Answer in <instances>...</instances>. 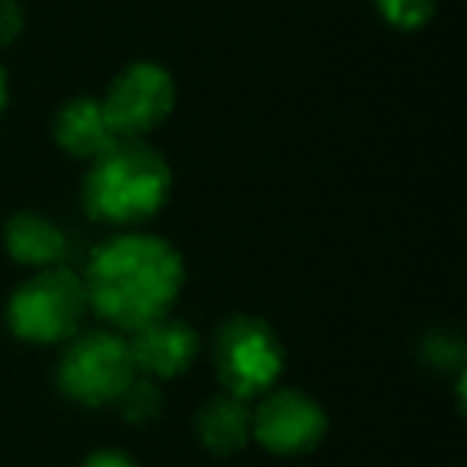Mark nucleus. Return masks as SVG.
I'll list each match as a JSON object with an SVG mask.
<instances>
[{"mask_svg":"<svg viewBox=\"0 0 467 467\" xmlns=\"http://www.w3.org/2000/svg\"><path fill=\"white\" fill-rule=\"evenodd\" d=\"M80 279L90 311L131 333L173 311L186 285V266L170 241L125 231L93 247Z\"/></svg>","mask_w":467,"mask_h":467,"instance_id":"nucleus-1","label":"nucleus"},{"mask_svg":"<svg viewBox=\"0 0 467 467\" xmlns=\"http://www.w3.org/2000/svg\"><path fill=\"white\" fill-rule=\"evenodd\" d=\"M173 192L167 157L141 138H119L93 157L80 199L93 221L109 227H135L163 212Z\"/></svg>","mask_w":467,"mask_h":467,"instance_id":"nucleus-2","label":"nucleus"},{"mask_svg":"<svg viewBox=\"0 0 467 467\" xmlns=\"http://www.w3.org/2000/svg\"><path fill=\"white\" fill-rule=\"evenodd\" d=\"M90 311L78 269H39L7 301V327L16 339L33 346H58L80 333Z\"/></svg>","mask_w":467,"mask_h":467,"instance_id":"nucleus-3","label":"nucleus"},{"mask_svg":"<svg viewBox=\"0 0 467 467\" xmlns=\"http://www.w3.org/2000/svg\"><path fill=\"white\" fill-rule=\"evenodd\" d=\"M212 365L227 394L254 400L279 388L285 371V346L266 320L254 314H234L214 330Z\"/></svg>","mask_w":467,"mask_h":467,"instance_id":"nucleus-4","label":"nucleus"},{"mask_svg":"<svg viewBox=\"0 0 467 467\" xmlns=\"http://www.w3.org/2000/svg\"><path fill=\"white\" fill-rule=\"evenodd\" d=\"M129 337L116 330L74 333L58 362V388L80 407H106L135 378Z\"/></svg>","mask_w":467,"mask_h":467,"instance_id":"nucleus-5","label":"nucleus"},{"mask_svg":"<svg viewBox=\"0 0 467 467\" xmlns=\"http://www.w3.org/2000/svg\"><path fill=\"white\" fill-rule=\"evenodd\" d=\"M176 106L173 74L157 61H135L109 80L103 109L119 138H148Z\"/></svg>","mask_w":467,"mask_h":467,"instance_id":"nucleus-6","label":"nucleus"},{"mask_svg":"<svg viewBox=\"0 0 467 467\" xmlns=\"http://www.w3.org/2000/svg\"><path fill=\"white\" fill-rule=\"evenodd\" d=\"M327 410L298 388H273L254 410V441L279 458L311 454L327 439Z\"/></svg>","mask_w":467,"mask_h":467,"instance_id":"nucleus-7","label":"nucleus"},{"mask_svg":"<svg viewBox=\"0 0 467 467\" xmlns=\"http://www.w3.org/2000/svg\"><path fill=\"white\" fill-rule=\"evenodd\" d=\"M129 349L138 375L154 378V381H170V378H180L182 371L195 365L202 352V337L192 324L167 314V317H157L131 330Z\"/></svg>","mask_w":467,"mask_h":467,"instance_id":"nucleus-8","label":"nucleus"},{"mask_svg":"<svg viewBox=\"0 0 467 467\" xmlns=\"http://www.w3.org/2000/svg\"><path fill=\"white\" fill-rule=\"evenodd\" d=\"M4 247L20 266L29 269H52L71 266V234L55 218L33 208L10 214L4 224Z\"/></svg>","mask_w":467,"mask_h":467,"instance_id":"nucleus-9","label":"nucleus"},{"mask_svg":"<svg viewBox=\"0 0 467 467\" xmlns=\"http://www.w3.org/2000/svg\"><path fill=\"white\" fill-rule=\"evenodd\" d=\"M55 144L74 161H87L99 157L119 141L116 129H112L109 116L103 109V99L93 97H74L55 112Z\"/></svg>","mask_w":467,"mask_h":467,"instance_id":"nucleus-10","label":"nucleus"},{"mask_svg":"<svg viewBox=\"0 0 467 467\" xmlns=\"http://www.w3.org/2000/svg\"><path fill=\"white\" fill-rule=\"evenodd\" d=\"M195 435H199L202 448L218 454V458L244 451L254 441V410H250V400H241V397L227 394V390L214 394L212 400H205L199 407Z\"/></svg>","mask_w":467,"mask_h":467,"instance_id":"nucleus-11","label":"nucleus"},{"mask_svg":"<svg viewBox=\"0 0 467 467\" xmlns=\"http://www.w3.org/2000/svg\"><path fill=\"white\" fill-rule=\"evenodd\" d=\"M420 358L426 368L439 371V375H461L464 371V358H467V349H464V339H461L458 330L451 327H432L426 337L420 339Z\"/></svg>","mask_w":467,"mask_h":467,"instance_id":"nucleus-12","label":"nucleus"},{"mask_svg":"<svg viewBox=\"0 0 467 467\" xmlns=\"http://www.w3.org/2000/svg\"><path fill=\"white\" fill-rule=\"evenodd\" d=\"M119 410H122V420L131 422V426H148L154 422L157 416L163 413V390H161V381L154 378H144V375H135L129 381V388L116 397Z\"/></svg>","mask_w":467,"mask_h":467,"instance_id":"nucleus-13","label":"nucleus"},{"mask_svg":"<svg viewBox=\"0 0 467 467\" xmlns=\"http://www.w3.org/2000/svg\"><path fill=\"white\" fill-rule=\"evenodd\" d=\"M388 26L400 33H420L439 10V0H371Z\"/></svg>","mask_w":467,"mask_h":467,"instance_id":"nucleus-14","label":"nucleus"},{"mask_svg":"<svg viewBox=\"0 0 467 467\" xmlns=\"http://www.w3.org/2000/svg\"><path fill=\"white\" fill-rule=\"evenodd\" d=\"M26 29V10L20 0H0V48L14 46Z\"/></svg>","mask_w":467,"mask_h":467,"instance_id":"nucleus-15","label":"nucleus"},{"mask_svg":"<svg viewBox=\"0 0 467 467\" xmlns=\"http://www.w3.org/2000/svg\"><path fill=\"white\" fill-rule=\"evenodd\" d=\"M80 467H135V461H131L125 451H116V448H103V451H93Z\"/></svg>","mask_w":467,"mask_h":467,"instance_id":"nucleus-16","label":"nucleus"},{"mask_svg":"<svg viewBox=\"0 0 467 467\" xmlns=\"http://www.w3.org/2000/svg\"><path fill=\"white\" fill-rule=\"evenodd\" d=\"M7 103H10V78H7V67H4V61H0V116H4Z\"/></svg>","mask_w":467,"mask_h":467,"instance_id":"nucleus-17","label":"nucleus"}]
</instances>
